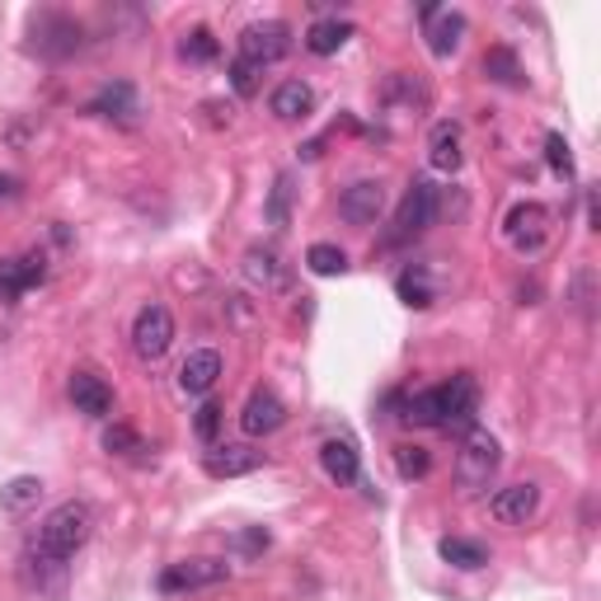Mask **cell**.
Here are the masks:
<instances>
[{
    "label": "cell",
    "instance_id": "e575fe53",
    "mask_svg": "<svg viewBox=\"0 0 601 601\" xmlns=\"http://www.w3.org/2000/svg\"><path fill=\"white\" fill-rule=\"evenodd\" d=\"M268 540H273V536H268L264 527H249V531H240V536H235V550L245 554V559H254V554H264V550H268Z\"/></svg>",
    "mask_w": 601,
    "mask_h": 601
},
{
    "label": "cell",
    "instance_id": "f546056e",
    "mask_svg": "<svg viewBox=\"0 0 601 601\" xmlns=\"http://www.w3.org/2000/svg\"><path fill=\"white\" fill-rule=\"evenodd\" d=\"M395 470L399 479H424L432 470V456L424 447H395Z\"/></svg>",
    "mask_w": 601,
    "mask_h": 601
},
{
    "label": "cell",
    "instance_id": "f1b7e54d",
    "mask_svg": "<svg viewBox=\"0 0 601 601\" xmlns=\"http://www.w3.org/2000/svg\"><path fill=\"white\" fill-rule=\"evenodd\" d=\"M485 71L498 80V85H522V67H517V57L508 48H493L485 57Z\"/></svg>",
    "mask_w": 601,
    "mask_h": 601
},
{
    "label": "cell",
    "instance_id": "7c38bea8",
    "mask_svg": "<svg viewBox=\"0 0 601 601\" xmlns=\"http://www.w3.org/2000/svg\"><path fill=\"white\" fill-rule=\"evenodd\" d=\"M508 240L522 254H536L540 245L550 240V212L540 207V203H527V207H512L508 216Z\"/></svg>",
    "mask_w": 601,
    "mask_h": 601
},
{
    "label": "cell",
    "instance_id": "8fae6325",
    "mask_svg": "<svg viewBox=\"0 0 601 601\" xmlns=\"http://www.w3.org/2000/svg\"><path fill=\"white\" fill-rule=\"evenodd\" d=\"M67 395H71L75 414H85V418H109L113 414V386L104 376H94V371H75Z\"/></svg>",
    "mask_w": 601,
    "mask_h": 601
},
{
    "label": "cell",
    "instance_id": "52a82bcc",
    "mask_svg": "<svg viewBox=\"0 0 601 601\" xmlns=\"http://www.w3.org/2000/svg\"><path fill=\"white\" fill-rule=\"evenodd\" d=\"M287 52H292V24H283V19H258V24L240 33V57L254 67H273Z\"/></svg>",
    "mask_w": 601,
    "mask_h": 601
},
{
    "label": "cell",
    "instance_id": "4fadbf2b",
    "mask_svg": "<svg viewBox=\"0 0 601 601\" xmlns=\"http://www.w3.org/2000/svg\"><path fill=\"white\" fill-rule=\"evenodd\" d=\"M418 14H424V24H428L432 57H451L460 48V33H466V14H460V10H442V6H424Z\"/></svg>",
    "mask_w": 601,
    "mask_h": 601
},
{
    "label": "cell",
    "instance_id": "d6a6232c",
    "mask_svg": "<svg viewBox=\"0 0 601 601\" xmlns=\"http://www.w3.org/2000/svg\"><path fill=\"white\" fill-rule=\"evenodd\" d=\"M258 75H264V67H254V62H245V57H240V62L231 67V90H235L240 99H249V94L258 90Z\"/></svg>",
    "mask_w": 601,
    "mask_h": 601
},
{
    "label": "cell",
    "instance_id": "5b68a950",
    "mask_svg": "<svg viewBox=\"0 0 601 601\" xmlns=\"http://www.w3.org/2000/svg\"><path fill=\"white\" fill-rule=\"evenodd\" d=\"M170 344H174V315L160 306V300H151V306H142L132 319V353L142 357V363H160V357L170 353Z\"/></svg>",
    "mask_w": 601,
    "mask_h": 601
},
{
    "label": "cell",
    "instance_id": "4dcf8cb0",
    "mask_svg": "<svg viewBox=\"0 0 601 601\" xmlns=\"http://www.w3.org/2000/svg\"><path fill=\"white\" fill-rule=\"evenodd\" d=\"M104 451H109V456H136V451H146V442H142V437H136L132 428L113 424V428H104Z\"/></svg>",
    "mask_w": 601,
    "mask_h": 601
},
{
    "label": "cell",
    "instance_id": "d4e9b609",
    "mask_svg": "<svg viewBox=\"0 0 601 601\" xmlns=\"http://www.w3.org/2000/svg\"><path fill=\"white\" fill-rule=\"evenodd\" d=\"M245 273L254 277L258 287H283V283H287L283 258H277L273 249H249V254H245Z\"/></svg>",
    "mask_w": 601,
    "mask_h": 601
},
{
    "label": "cell",
    "instance_id": "30bf717a",
    "mask_svg": "<svg viewBox=\"0 0 601 601\" xmlns=\"http://www.w3.org/2000/svg\"><path fill=\"white\" fill-rule=\"evenodd\" d=\"M536 508H540V489L536 485H508V489H498L489 498V517H493V522H503V527L531 522Z\"/></svg>",
    "mask_w": 601,
    "mask_h": 601
},
{
    "label": "cell",
    "instance_id": "4316f807",
    "mask_svg": "<svg viewBox=\"0 0 601 601\" xmlns=\"http://www.w3.org/2000/svg\"><path fill=\"white\" fill-rule=\"evenodd\" d=\"M306 268H310L315 277H338V273L348 268V254L338 249V245H325V240H319V245L306 249Z\"/></svg>",
    "mask_w": 601,
    "mask_h": 601
},
{
    "label": "cell",
    "instance_id": "836d02e7",
    "mask_svg": "<svg viewBox=\"0 0 601 601\" xmlns=\"http://www.w3.org/2000/svg\"><path fill=\"white\" fill-rule=\"evenodd\" d=\"M193 428H197L203 442H216V428H222V405H216V399H203V409H197Z\"/></svg>",
    "mask_w": 601,
    "mask_h": 601
},
{
    "label": "cell",
    "instance_id": "2e32d148",
    "mask_svg": "<svg viewBox=\"0 0 601 601\" xmlns=\"http://www.w3.org/2000/svg\"><path fill=\"white\" fill-rule=\"evenodd\" d=\"M315 109V90L306 85V80H283L273 94H268V113L277 118V123H300Z\"/></svg>",
    "mask_w": 601,
    "mask_h": 601
},
{
    "label": "cell",
    "instance_id": "83f0119b",
    "mask_svg": "<svg viewBox=\"0 0 601 601\" xmlns=\"http://www.w3.org/2000/svg\"><path fill=\"white\" fill-rule=\"evenodd\" d=\"M216 52H222V43L212 38V29H189L184 43H179V57H184V62H216Z\"/></svg>",
    "mask_w": 601,
    "mask_h": 601
},
{
    "label": "cell",
    "instance_id": "5bb4252c",
    "mask_svg": "<svg viewBox=\"0 0 601 601\" xmlns=\"http://www.w3.org/2000/svg\"><path fill=\"white\" fill-rule=\"evenodd\" d=\"M216 380H222V353L216 348H197L184 357V367H179V390L184 395H207Z\"/></svg>",
    "mask_w": 601,
    "mask_h": 601
},
{
    "label": "cell",
    "instance_id": "8d00e7d4",
    "mask_svg": "<svg viewBox=\"0 0 601 601\" xmlns=\"http://www.w3.org/2000/svg\"><path fill=\"white\" fill-rule=\"evenodd\" d=\"M10 197H19V179L14 174H0V203H10Z\"/></svg>",
    "mask_w": 601,
    "mask_h": 601
},
{
    "label": "cell",
    "instance_id": "d590c367",
    "mask_svg": "<svg viewBox=\"0 0 601 601\" xmlns=\"http://www.w3.org/2000/svg\"><path fill=\"white\" fill-rule=\"evenodd\" d=\"M287 197H292V179L283 174L277 179V189H273V203H268V222L273 226H287Z\"/></svg>",
    "mask_w": 601,
    "mask_h": 601
},
{
    "label": "cell",
    "instance_id": "7402d4cb",
    "mask_svg": "<svg viewBox=\"0 0 601 601\" xmlns=\"http://www.w3.org/2000/svg\"><path fill=\"white\" fill-rule=\"evenodd\" d=\"M348 38H353V24H348V19H315V24L306 29V48L315 52V57H334L338 48H344L348 43Z\"/></svg>",
    "mask_w": 601,
    "mask_h": 601
},
{
    "label": "cell",
    "instance_id": "e0dca14e",
    "mask_svg": "<svg viewBox=\"0 0 601 601\" xmlns=\"http://www.w3.org/2000/svg\"><path fill=\"white\" fill-rule=\"evenodd\" d=\"M48 277V258L43 254H24V258H6L0 264V296H19L38 287Z\"/></svg>",
    "mask_w": 601,
    "mask_h": 601
},
{
    "label": "cell",
    "instance_id": "8992f818",
    "mask_svg": "<svg viewBox=\"0 0 601 601\" xmlns=\"http://www.w3.org/2000/svg\"><path fill=\"white\" fill-rule=\"evenodd\" d=\"M231 578V564L226 559H179V564H170L165 573H160V592L165 597H179V592H203V588H216Z\"/></svg>",
    "mask_w": 601,
    "mask_h": 601
},
{
    "label": "cell",
    "instance_id": "3957f363",
    "mask_svg": "<svg viewBox=\"0 0 601 601\" xmlns=\"http://www.w3.org/2000/svg\"><path fill=\"white\" fill-rule=\"evenodd\" d=\"M503 466V447L489 428H470L466 442H460V456H456V479L466 489H489V479Z\"/></svg>",
    "mask_w": 601,
    "mask_h": 601
},
{
    "label": "cell",
    "instance_id": "ffe728a7",
    "mask_svg": "<svg viewBox=\"0 0 601 601\" xmlns=\"http://www.w3.org/2000/svg\"><path fill=\"white\" fill-rule=\"evenodd\" d=\"M90 113H99V118H136V90L128 85V80H109L104 90H99L94 99H90Z\"/></svg>",
    "mask_w": 601,
    "mask_h": 601
},
{
    "label": "cell",
    "instance_id": "9c48e42d",
    "mask_svg": "<svg viewBox=\"0 0 601 601\" xmlns=\"http://www.w3.org/2000/svg\"><path fill=\"white\" fill-rule=\"evenodd\" d=\"M287 424V405L277 399L273 390L258 386L249 399H245V409H240V428H245V437H268Z\"/></svg>",
    "mask_w": 601,
    "mask_h": 601
},
{
    "label": "cell",
    "instance_id": "d6986e66",
    "mask_svg": "<svg viewBox=\"0 0 601 601\" xmlns=\"http://www.w3.org/2000/svg\"><path fill=\"white\" fill-rule=\"evenodd\" d=\"M258 466H264V451H249V447H212L203 460V470L212 479H235V475H249Z\"/></svg>",
    "mask_w": 601,
    "mask_h": 601
},
{
    "label": "cell",
    "instance_id": "44dd1931",
    "mask_svg": "<svg viewBox=\"0 0 601 601\" xmlns=\"http://www.w3.org/2000/svg\"><path fill=\"white\" fill-rule=\"evenodd\" d=\"M428 165L442 170V174L460 170V128L456 123H437L432 128V136H428Z\"/></svg>",
    "mask_w": 601,
    "mask_h": 601
},
{
    "label": "cell",
    "instance_id": "277c9868",
    "mask_svg": "<svg viewBox=\"0 0 601 601\" xmlns=\"http://www.w3.org/2000/svg\"><path fill=\"white\" fill-rule=\"evenodd\" d=\"M432 222H437V184H432V179H414V184L405 189V203H399V212H395L390 245L418 240Z\"/></svg>",
    "mask_w": 601,
    "mask_h": 601
},
{
    "label": "cell",
    "instance_id": "603a6c76",
    "mask_svg": "<svg viewBox=\"0 0 601 601\" xmlns=\"http://www.w3.org/2000/svg\"><path fill=\"white\" fill-rule=\"evenodd\" d=\"M437 554H442L447 564L460 569V573H475V569L489 564V550L479 546V540H466V536H447L442 546H437Z\"/></svg>",
    "mask_w": 601,
    "mask_h": 601
},
{
    "label": "cell",
    "instance_id": "ac0fdd59",
    "mask_svg": "<svg viewBox=\"0 0 601 601\" xmlns=\"http://www.w3.org/2000/svg\"><path fill=\"white\" fill-rule=\"evenodd\" d=\"M33 33H48V38H38V52L43 57H67V52L80 48V24L67 14H43L33 24Z\"/></svg>",
    "mask_w": 601,
    "mask_h": 601
},
{
    "label": "cell",
    "instance_id": "cb8c5ba5",
    "mask_svg": "<svg viewBox=\"0 0 601 601\" xmlns=\"http://www.w3.org/2000/svg\"><path fill=\"white\" fill-rule=\"evenodd\" d=\"M38 498H43V479H38V475H19V479H10V485L0 489V508H6V512H29Z\"/></svg>",
    "mask_w": 601,
    "mask_h": 601
},
{
    "label": "cell",
    "instance_id": "7a4b0ae2",
    "mask_svg": "<svg viewBox=\"0 0 601 601\" xmlns=\"http://www.w3.org/2000/svg\"><path fill=\"white\" fill-rule=\"evenodd\" d=\"M90 531H94V512H90V503H62V508H52L48 517H43V527H38V536H33V554H43V559H75L80 550H85V540H90Z\"/></svg>",
    "mask_w": 601,
    "mask_h": 601
},
{
    "label": "cell",
    "instance_id": "6da1fadb",
    "mask_svg": "<svg viewBox=\"0 0 601 601\" xmlns=\"http://www.w3.org/2000/svg\"><path fill=\"white\" fill-rule=\"evenodd\" d=\"M479 414V380L470 371H460L451 380H442V386L432 390H418L409 405H405V424H418V428H470Z\"/></svg>",
    "mask_w": 601,
    "mask_h": 601
},
{
    "label": "cell",
    "instance_id": "484cf974",
    "mask_svg": "<svg viewBox=\"0 0 601 601\" xmlns=\"http://www.w3.org/2000/svg\"><path fill=\"white\" fill-rule=\"evenodd\" d=\"M395 292H399V300H405V306H432V283H428V273L424 268H405L395 277Z\"/></svg>",
    "mask_w": 601,
    "mask_h": 601
},
{
    "label": "cell",
    "instance_id": "ba28073f",
    "mask_svg": "<svg viewBox=\"0 0 601 601\" xmlns=\"http://www.w3.org/2000/svg\"><path fill=\"white\" fill-rule=\"evenodd\" d=\"M380 207H386V189H380V179H357V184H348V193L338 197V216H344L348 226H357V231L376 226Z\"/></svg>",
    "mask_w": 601,
    "mask_h": 601
},
{
    "label": "cell",
    "instance_id": "9a60e30c",
    "mask_svg": "<svg viewBox=\"0 0 601 601\" xmlns=\"http://www.w3.org/2000/svg\"><path fill=\"white\" fill-rule=\"evenodd\" d=\"M319 470H325L334 485H357L363 479V456L348 437H329L325 447H319Z\"/></svg>",
    "mask_w": 601,
    "mask_h": 601
},
{
    "label": "cell",
    "instance_id": "1f68e13d",
    "mask_svg": "<svg viewBox=\"0 0 601 601\" xmlns=\"http://www.w3.org/2000/svg\"><path fill=\"white\" fill-rule=\"evenodd\" d=\"M546 160L559 179H573V155H569V142L559 132H546Z\"/></svg>",
    "mask_w": 601,
    "mask_h": 601
}]
</instances>
